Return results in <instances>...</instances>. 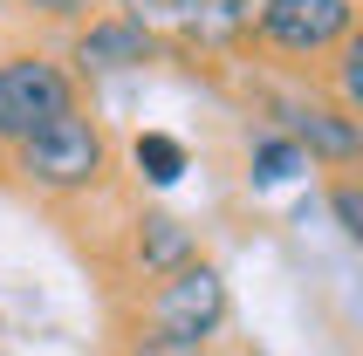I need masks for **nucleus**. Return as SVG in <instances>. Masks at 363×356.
<instances>
[{
    "mask_svg": "<svg viewBox=\"0 0 363 356\" xmlns=\"http://www.w3.org/2000/svg\"><path fill=\"white\" fill-rule=\"evenodd\" d=\"M69 110H76L69 69H55V62H41V55L0 62V144H28L35 130H48Z\"/></svg>",
    "mask_w": 363,
    "mask_h": 356,
    "instance_id": "f257e3e1",
    "label": "nucleus"
},
{
    "mask_svg": "<svg viewBox=\"0 0 363 356\" xmlns=\"http://www.w3.org/2000/svg\"><path fill=\"white\" fill-rule=\"evenodd\" d=\"M226 322V281L206 267V260H185L179 274H164L158 301H151V343H172V350H192Z\"/></svg>",
    "mask_w": 363,
    "mask_h": 356,
    "instance_id": "f03ea898",
    "label": "nucleus"
},
{
    "mask_svg": "<svg viewBox=\"0 0 363 356\" xmlns=\"http://www.w3.org/2000/svg\"><path fill=\"white\" fill-rule=\"evenodd\" d=\"M21 172L35 178V185H48V192H82V185H96L103 172V138L89 117H55L48 130H35V138L21 144Z\"/></svg>",
    "mask_w": 363,
    "mask_h": 356,
    "instance_id": "7ed1b4c3",
    "label": "nucleus"
},
{
    "mask_svg": "<svg viewBox=\"0 0 363 356\" xmlns=\"http://www.w3.org/2000/svg\"><path fill=\"white\" fill-rule=\"evenodd\" d=\"M357 7L350 0H261V35L288 55H315V48H336L350 35Z\"/></svg>",
    "mask_w": 363,
    "mask_h": 356,
    "instance_id": "20e7f679",
    "label": "nucleus"
},
{
    "mask_svg": "<svg viewBox=\"0 0 363 356\" xmlns=\"http://www.w3.org/2000/svg\"><path fill=\"white\" fill-rule=\"evenodd\" d=\"M274 117H281L288 144H295L302 158H357V117H343V110L281 96V103H274Z\"/></svg>",
    "mask_w": 363,
    "mask_h": 356,
    "instance_id": "39448f33",
    "label": "nucleus"
},
{
    "mask_svg": "<svg viewBox=\"0 0 363 356\" xmlns=\"http://www.w3.org/2000/svg\"><path fill=\"white\" fill-rule=\"evenodd\" d=\"M151 55V35H144L138 21H103V28H89L76 48L82 69H130V62Z\"/></svg>",
    "mask_w": 363,
    "mask_h": 356,
    "instance_id": "423d86ee",
    "label": "nucleus"
},
{
    "mask_svg": "<svg viewBox=\"0 0 363 356\" xmlns=\"http://www.w3.org/2000/svg\"><path fill=\"white\" fill-rule=\"evenodd\" d=\"M138 260L151 274H179L185 260H192V233H185L172 213H144L138 219Z\"/></svg>",
    "mask_w": 363,
    "mask_h": 356,
    "instance_id": "0eeeda50",
    "label": "nucleus"
},
{
    "mask_svg": "<svg viewBox=\"0 0 363 356\" xmlns=\"http://www.w3.org/2000/svg\"><path fill=\"white\" fill-rule=\"evenodd\" d=\"M172 14H179L199 41H226V35H240V28H247L254 0H172Z\"/></svg>",
    "mask_w": 363,
    "mask_h": 356,
    "instance_id": "6e6552de",
    "label": "nucleus"
},
{
    "mask_svg": "<svg viewBox=\"0 0 363 356\" xmlns=\"http://www.w3.org/2000/svg\"><path fill=\"white\" fill-rule=\"evenodd\" d=\"M295 172H308V158L288 138H261V144H254V172H247L254 185H288Z\"/></svg>",
    "mask_w": 363,
    "mask_h": 356,
    "instance_id": "1a4fd4ad",
    "label": "nucleus"
},
{
    "mask_svg": "<svg viewBox=\"0 0 363 356\" xmlns=\"http://www.w3.org/2000/svg\"><path fill=\"white\" fill-rule=\"evenodd\" d=\"M138 172L151 178V185H179V172H185V144L179 138H138Z\"/></svg>",
    "mask_w": 363,
    "mask_h": 356,
    "instance_id": "9d476101",
    "label": "nucleus"
},
{
    "mask_svg": "<svg viewBox=\"0 0 363 356\" xmlns=\"http://www.w3.org/2000/svg\"><path fill=\"white\" fill-rule=\"evenodd\" d=\"M329 206H336V226H343L350 240H363V199H357V185H336Z\"/></svg>",
    "mask_w": 363,
    "mask_h": 356,
    "instance_id": "9b49d317",
    "label": "nucleus"
},
{
    "mask_svg": "<svg viewBox=\"0 0 363 356\" xmlns=\"http://www.w3.org/2000/svg\"><path fill=\"white\" fill-rule=\"evenodd\" d=\"M21 7H41V14H82L89 0H21Z\"/></svg>",
    "mask_w": 363,
    "mask_h": 356,
    "instance_id": "f8f14e48",
    "label": "nucleus"
},
{
    "mask_svg": "<svg viewBox=\"0 0 363 356\" xmlns=\"http://www.w3.org/2000/svg\"><path fill=\"white\" fill-rule=\"evenodd\" d=\"M144 356H192V350H172V343H151V336H144Z\"/></svg>",
    "mask_w": 363,
    "mask_h": 356,
    "instance_id": "ddd939ff",
    "label": "nucleus"
}]
</instances>
